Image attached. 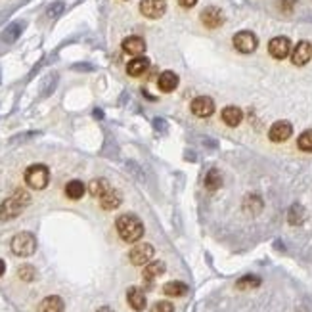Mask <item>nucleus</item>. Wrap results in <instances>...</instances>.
Instances as JSON below:
<instances>
[{"label":"nucleus","instance_id":"obj_16","mask_svg":"<svg viewBox=\"0 0 312 312\" xmlns=\"http://www.w3.org/2000/svg\"><path fill=\"white\" fill-rule=\"evenodd\" d=\"M123 201V195H121V192H117V190H108L102 197H100V205H102V209H106V211H113V209H117L119 205Z\"/></svg>","mask_w":312,"mask_h":312},{"label":"nucleus","instance_id":"obj_37","mask_svg":"<svg viewBox=\"0 0 312 312\" xmlns=\"http://www.w3.org/2000/svg\"><path fill=\"white\" fill-rule=\"evenodd\" d=\"M297 312H309V311H307V309H299Z\"/></svg>","mask_w":312,"mask_h":312},{"label":"nucleus","instance_id":"obj_21","mask_svg":"<svg viewBox=\"0 0 312 312\" xmlns=\"http://www.w3.org/2000/svg\"><path fill=\"white\" fill-rule=\"evenodd\" d=\"M84 192H86V186L80 180H71L65 184V195L69 199H80L84 195Z\"/></svg>","mask_w":312,"mask_h":312},{"label":"nucleus","instance_id":"obj_14","mask_svg":"<svg viewBox=\"0 0 312 312\" xmlns=\"http://www.w3.org/2000/svg\"><path fill=\"white\" fill-rule=\"evenodd\" d=\"M123 52H126L128 56H142L146 52V42L142 37H126L123 40Z\"/></svg>","mask_w":312,"mask_h":312},{"label":"nucleus","instance_id":"obj_13","mask_svg":"<svg viewBox=\"0 0 312 312\" xmlns=\"http://www.w3.org/2000/svg\"><path fill=\"white\" fill-rule=\"evenodd\" d=\"M163 272H165V263H161V261H152V263H148V266H146L144 272H142L144 281L148 283V287H152L154 280H157L159 276H163Z\"/></svg>","mask_w":312,"mask_h":312},{"label":"nucleus","instance_id":"obj_2","mask_svg":"<svg viewBox=\"0 0 312 312\" xmlns=\"http://www.w3.org/2000/svg\"><path fill=\"white\" fill-rule=\"evenodd\" d=\"M29 194L25 190H16L6 201L0 205V219L10 220L16 219L17 215H21V211L25 209V205L29 203Z\"/></svg>","mask_w":312,"mask_h":312},{"label":"nucleus","instance_id":"obj_18","mask_svg":"<svg viewBox=\"0 0 312 312\" xmlns=\"http://www.w3.org/2000/svg\"><path fill=\"white\" fill-rule=\"evenodd\" d=\"M126 301L134 311H144L146 309V293L140 287H130L126 291Z\"/></svg>","mask_w":312,"mask_h":312},{"label":"nucleus","instance_id":"obj_8","mask_svg":"<svg viewBox=\"0 0 312 312\" xmlns=\"http://www.w3.org/2000/svg\"><path fill=\"white\" fill-rule=\"evenodd\" d=\"M192 113L199 119H207L215 113V102L209 98V96H197L195 100H192V106H190Z\"/></svg>","mask_w":312,"mask_h":312},{"label":"nucleus","instance_id":"obj_10","mask_svg":"<svg viewBox=\"0 0 312 312\" xmlns=\"http://www.w3.org/2000/svg\"><path fill=\"white\" fill-rule=\"evenodd\" d=\"M140 12L144 17L159 19V17L167 12V2H165V0H142Z\"/></svg>","mask_w":312,"mask_h":312},{"label":"nucleus","instance_id":"obj_29","mask_svg":"<svg viewBox=\"0 0 312 312\" xmlns=\"http://www.w3.org/2000/svg\"><path fill=\"white\" fill-rule=\"evenodd\" d=\"M243 209H247L249 213H259L261 209H263V199L259 197V195H249L247 199H245V203H243Z\"/></svg>","mask_w":312,"mask_h":312},{"label":"nucleus","instance_id":"obj_4","mask_svg":"<svg viewBox=\"0 0 312 312\" xmlns=\"http://www.w3.org/2000/svg\"><path fill=\"white\" fill-rule=\"evenodd\" d=\"M48 180H50V172H48L46 165H31L27 171H25V182L27 186H31L33 190H42L48 186Z\"/></svg>","mask_w":312,"mask_h":312},{"label":"nucleus","instance_id":"obj_25","mask_svg":"<svg viewBox=\"0 0 312 312\" xmlns=\"http://www.w3.org/2000/svg\"><path fill=\"white\" fill-rule=\"evenodd\" d=\"M205 186H207V190H211V192H215V190H219L222 186V174H220L219 169H211V171L207 172Z\"/></svg>","mask_w":312,"mask_h":312},{"label":"nucleus","instance_id":"obj_32","mask_svg":"<svg viewBox=\"0 0 312 312\" xmlns=\"http://www.w3.org/2000/svg\"><path fill=\"white\" fill-rule=\"evenodd\" d=\"M295 2H297V0H278V8H280L281 12L289 14V12H293V8H295Z\"/></svg>","mask_w":312,"mask_h":312},{"label":"nucleus","instance_id":"obj_28","mask_svg":"<svg viewBox=\"0 0 312 312\" xmlns=\"http://www.w3.org/2000/svg\"><path fill=\"white\" fill-rule=\"evenodd\" d=\"M21 31H23V25H21V23H12V25L4 31V37H2V39H4L6 42H14V40H17V37L21 35Z\"/></svg>","mask_w":312,"mask_h":312},{"label":"nucleus","instance_id":"obj_26","mask_svg":"<svg viewBox=\"0 0 312 312\" xmlns=\"http://www.w3.org/2000/svg\"><path fill=\"white\" fill-rule=\"evenodd\" d=\"M261 285V278L259 276H253V274H247V276H243V278H239V280L235 281V287L237 289H255V287H259Z\"/></svg>","mask_w":312,"mask_h":312},{"label":"nucleus","instance_id":"obj_12","mask_svg":"<svg viewBox=\"0 0 312 312\" xmlns=\"http://www.w3.org/2000/svg\"><path fill=\"white\" fill-rule=\"evenodd\" d=\"M293 132V126L289 121H276L274 125L270 126V132H268V138L272 142H285Z\"/></svg>","mask_w":312,"mask_h":312},{"label":"nucleus","instance_id":"obj_31","mask_svg":"<svg viewBox=\"0 0 312 312\" xmlns=\"http://www.w3.org/2000/svg\"><path fill=\"white\" fill-rule=\"evenodd\" d=\"M152 312H174V307L169 301H157L156 305L152 307Z\"/></svg>","mask_w":312,"mask_h":312},{"label":"nucleus","instance_id":"obj_30","mask_svg":"<svg viewBox=\"0 0 312 312\" xmlns=\"http://www.w3.org/2000/svg\"><path fill=\"white\" fill-rule=\"evenodd\" d=\"M17 276H19L23 281H33L35 280V276H37V270H35L31 265H23V266H19Z\"/></svg>","mask_w":312,"mask_h":312},{"label":"nucleus","instance_id":"obj_7","mask_svg":"<svg viewBox=\"0 0 312 312\" xmlns=\"http://www.w3.org/2000/svg\"><path fill=\"white\" fill-rule=\"evenodd\" d=\"M268 52L276 60H285L291 54V40L287 37H274L268 42Z\"/></svg>","mask_w":312,"mask_h":312},{"label":"nucleus","instance_id":"obj_20","mask_svg":"<svg viewBox=\"0 0 312 312\" xmlns=\"http://www.w3.org/2000/svg\"><path fill=\"white\" fill-rule=\"evenodd\" d=\"M243 119V111L235 106H228L222 110V121L228 126H237Z\"/></svg>","mask_w":312,"mask_h":312},{"label":"nucleus","instance_id":"obj_33","mask_svg":"<svg viewBox=\"0 0 312 312\" xmlns=\"http://www.w3.org/2000/svg\"><path fill=\"white\" fill-rule=\"evenodd\" d=\"M62 12H63V4L62 2H56V4H52V6L48 8V17H52V19H54V17L60 16Z\"/></svg>","mask_w":312,"mask_h":312},{"label":"nucleus","instance_id":"obj_11","mask_svg":"<svg viewBox=\"0 0 312 312\" xmlns=\"http://www.w3.org/2000/svg\"><path fill=\"white\" fill-rule=\"evenodd\" d=\"M312 58V44L307 40H301L293 50H291V62L293 65H307Z\"/></svg>","mask_w":312,"mask_h":312},{"label":"nucleus","instance_id":"obj_17","mask_svg":"<svg viewBox=\"0 0 312 312\" xmlns=\"http://www.w3.org/2000/svg\"><path fill=\"white\" fill-rule=\"evenodd\" d=\"M157 84L161 92H172L178 86V75L174 71H163L157 78Z\"/></svg>","mask_w":312,"mask_h":312},{"label":"nucleus","instance_id":"obj_6","mask_svg":"<svg viewBox=\"0 0 312 312\" xmlns=\"http://www.w3.org/2000/svg\"><path fill=\"white\" fill-rule=\"evenodd\" d=\"M154 245H150V243H138V245H134L130 253H128V259H130V263L136 266H142V265H148L152 259H154Z\"/></svg>","mask_w":312,"mask_h":312},{"label":"nucleus","instance_id":"obj_22","mask_svg":"<svg viewBox=\"0 0 312 312\" xmlns=\"http://www.w3.org/2000/svg\"><path fill=\"white\" fill-rule=\"evenodd\" d=\"M163 293L169 297H182L188 293V285L182 281H169L163 285Z\"/></svg>","mask_w":312,"mask_h":312},{"label":"nucleus","instance_id":"obj_3","mask_svg":"<svg viewBox=\"0 0 312 312\" xmlns=\"http://www.w3.org/2000/svg\"><path fill=\"white\" fill-rule=\"evenodd\" d=\"M37 251V239L31 232H19L12 239V253L17 257H31Z\"/></svg>","mask_w":312,"mask_h":312},{"label":"nucleus","instance_id":"obj_5","mask_svg":"<svg viewBox=\"0 0 312 312\" xmlns=\"http://www.w3.org/2000/svg\"><path fill=\"white\" fill-rule=\"evenodd\" d=\"M259 46V39L255 33L251 31H239L234 35V48L241 54H253Z\"/></svg>","mask_w":312,"mask_h":312},{"label":"nucleus","instance_id":"obj_9","mask_svg":"<svg viewBox=\"0 0 312 312\" xmlns=\"http://www.w3.org/2000/svg\"><path fill=\"white\" fill-rule=\"evenodd\" d=\"M201 23L207 29H219L220 25L224 23V12L220 10L219 6H207L201 12Z\"/></svg>","mask_w":312,"mask_h":312},{"label":"nucleus","instance_id":"obj_34","mask_svg":"<svg viewBox=\"0 0 312 312\" xmlns=\"http://www.w3.org/2000/svg\"><path fill=\"white\" fill-rule=\"evenodd\" d=\"M154 125H156V128L159 130V132H165V130H167V125H165V121H161L159 117H157L156 121H154Z\"/></svg>","mask_w":312,"mask_h":312},{"label":"nucleus","instance_id":"obj_36","mask_svg":"<svg viewBox=\"0 0 312 312\" xmlns=\"http://www.w3.org/2000/svg\"><path fill=\"white\" fill-rule=\"evenodd\" d=\"M4 272H6V263H4L2 259H0V276H2Z\"/></svg>","mask_w":312,"mask_h":312},{"label":"nucleus","instance_id":"obj_19","mask_svg":"<svg viewBox=\"0 0 312 312\" xmlns=\"http://www.w3.org/2000/svg\"><path fill=\"white\" fill-rule=\"evenodd\" d=\"M63 311H65V305H63L62 297L58 295L46 297L39 305V312H63Z\"/></svg>","mask_w":312,"mask_h":312},{"label":"nucleus","instance_id":"obj_23","mask_svg":"<svg viewBox=\"0 0 312 312\" xmlns=\"http://www.w3.org/2000/svg\"><path fill=\"white\" fill-rule=\"evenodd\" d=\"M108 190H111V186L106 178H94L92 182L88 184V192L92 194L94 197H102Z\"/></svg>","mask_w":312,"mask_h":312},{"label":"nucleus","instance_id":"obj_27","mask_svg":"<svg viewBox=\"0 0 312 312\" xmlns=\"http://www.w3.org/2000/svg\"><path fill=\"white\" fill-rule=\"evenodd\" d=\"M297 146H299L303 152H309V154H312V128L305 130V132L297 138Z\"/></svg>","mask_w":312,"mask_h":312},{"label":"nucleus","instance_id":"obj_15","mask_svg":"<svg viewBox=\"0 0 312 312\" xmlns=\"http://www.w3.org/2000/svg\"><path fill=\"white\" fill-rule=\"evenodd\" d=\"M148 69H150V62H148V58H144V56L132 58V60L128 62V65H126V73H128L130 77H142Z\"/></svg>","mask_w":312,"mask_h":312},{"label":"nucleus","instance_id":"obj_35","mask_svg":"<svg viewBox=\"0 0 312 312\" xmlns=\"http://www.w3.org/2000/svg\"><path fill=\"white\" fill-rule=\"evenodd\" d=\"M178 2H180L182 8H194L197 4V0H178Z\"/></svg>","mask_w":312,"mask_h":312},{"label":"nucleus","instance_id":"obj_24","mask_svg":"<svg viewBox=\"0 0 312 312\" xmlns=\"http://www.w3.org/2000/svg\"><path fill=\"white\" fill-rule=\"evenodd\" d=\"M305 209L295 203V205H291L289 207V211H287V220H289V224H293V226H299V224H303V220H305Z\"/></svg>","mask_w":312,"mask_h":312},{"label":"nucleus","instance_id":"obj_1","mask_svg":"<svg viewBox=\"0 0 312 312\" xmlns=\"http://www.w3.org/2000/svg\"><path fill=\"white\" fill-rule=\"evenodd\" d=\"M115 226H117V232L121 235V239L126 241V243H134V241H138L142 235H144V224H142V220L136 215H130V213L121 215L117 219V222H115Z\"/></svg>","mask_w":312,"mask_h":312}]
</instances>
